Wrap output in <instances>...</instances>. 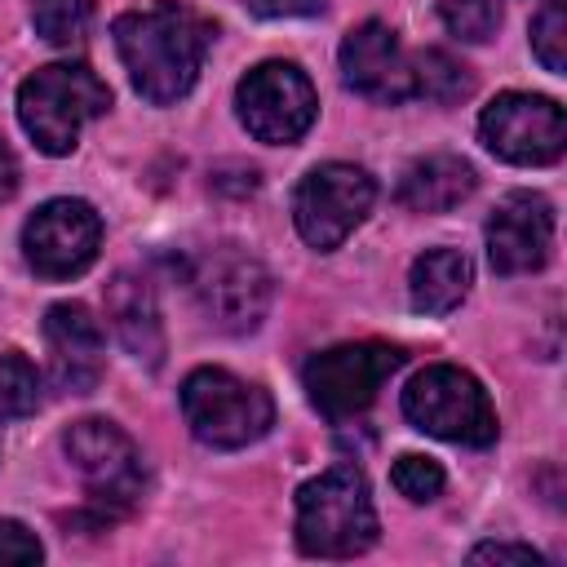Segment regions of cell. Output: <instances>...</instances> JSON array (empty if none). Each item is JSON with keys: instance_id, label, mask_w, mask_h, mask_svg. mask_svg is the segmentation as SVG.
<instances>
[{"instance_id": "cell-1", "label": "cell", "mask_w": 567, "mask_h": 567, "mask_svg": "<svg viewBox=\"0 0 567 567\" xmlns=\"http://www.w3.org/2000/svg\"><path fill=\"white\" fill-rule=\"evenodd\" d=\"M111 35L133 89L146 102L168 106L195 89L204 53L213 44V22L177 0H155L146 9L120 13Z\"/></svg>"}, {"instance_id": "cell-2", "label": "cell", "mask_w": 567, "mask_h": 567, "mask_svg": "<svg viewBox=\"0 0 567 567\" xmlns=\"http://www.w3.org/2000/svg\"><path fill=\"white\" fill-rule=\"evenodd\" d=\"M297 549L310 558H354L363 554L381 523L372 505V487L354 465H332L319 478L297 487Z\"/></svg>"}, {"instance_id": "cell-3", "label": "cell", "mask_w": 567, "mask_h": 567, "mask_svg": "<svg viewBox=\"0 0 567 567\" xmlns=\"http://www.w3.org/2000/svg\"><path fill=\"white\" fill-rule=\"evenodd\" d=\"M106 106L111 89L84 62H49L18 84V124L44 155H71L84 124Z\"/></svg>"}, {"instance_id": "cell-4", "label": "cell", "mask_w": 567, "mask_h": 567, "mask_svg": "<svg viewBox=\"0 0 567 567\" xmlns=\"http://www.w3.org/2000/svg\"><path fill=\"white\" fill-rule=\"evenodd\" d=\"M403 416L443 443L487 447L496 443V408L483 390V381L456 363H430L421 368L403 390Z\"/></svg>"}, {"instance_id": "cell-5", "label": "cell", "mask_w": 567, "mask_h": 567, "mask_svg": "<svg viewBox=\"0 0 567 567\" xmlns=\"http://www.w3.org/2000/svg\"><path fill=\"white\" fill-rule=\"evenodd\" d=\"M182 416L204 447H248L275 425V399L226 368H195L182 381Z\"/></svg>"}, {"instance_id": "cell-6", "label": "cell", "mask_w": 567, "mask_h": 567, "mask_svg": "<svg viewBox=\"0 0 567 567\" xmlns=\"http://www.w3.org/2000/svg\"><path fill=\"white\" fill-rule=\"evenodd\" d=\"M190 292L213 328L252 332L270 310L275 284H270V270L252 252L235 244H217L190 261Z\"/></svg>"}, {"instance_id": "cell-7", "label": "cell", "mask_w": 567, "mask_h": 567, "mask_svg": "<svg viewBox=\"0 0 567 567\" xmlns=\"http://www.w3.org/2000/svg\"><path fill=\"white\" fill-rule=\"evenodd\" d=\"M372 199H377V182L359 168V164H319L310 168L297 190H292V221H297V235L319 248V252H332L346 244V235H354V226L372 213Z\"/></svg>"}, {"instance_id": "cell-8", "label": "cell", "mask_w": 567, "mask_h": 567, "mask_svg": "<svg viewBox=\"0 0 567 567\" xmlns=\"http://www.w3.org/2000/svg\"><path fill=\"white\" fill-rule=\"evenodd\" d=\"M399 368H403L399 346L350 341V346H332V350L315 354L301 372V385H306V399L328 421H346V416H359Z\"/></svg>"}, {"instance_id": "cell-9", "label": "cell", "mask_w": 567, "mask_h": 567, "mask_svg": "<svg viewBox=\"0 0 567 567\" xmlns=\"http://www.w3.org/2000/svg\"><path fill=\"white\" fill-rule=\"evenodd\" d=\"M62 452H66L71 470L84 478V492L97 505V514L111 518L142 496V452L120 425H111L102 416H84V421L66 425Z\"/></svg>"}, {"instance_id": "cell-10", "label": "cell", "mask_w": 567, "mask_h": 567, "mask_svg": "<svg viewBox=\"0 0 567 567\" xmlns=\"http://www.w3.org/2000/svg\"><path fill=\"white\" fill-rule=\"evenodd\" d=\"M235 111H239V124L257 137V142H270V146H288L297 137H306V128L315 124L319 115V97H315V84L310 75L297 66V62H261L252 66L239 89H235Z\"/></svg>"}, {"instance_id": "cell-11", "label": "cell", "mask_w": 567, "mask_h": 567, "mask_svg": "<svg viewBox=\"0 0 567 567\" xmlns=\"http://www.w3.org/2000/svg\"><path fill=\"white\" fill-rule=\"evenodd\" d=\"M478 137L483 146L523 168H540L563 159L567 151V115L554 97L540 93H501L483 106L478 115Z\"/></svg>"}, {"instance_id": "cell-12", "label": "cell", "mask_w": 567, "mask_h": 567, "mask_svg": "<svg viewBox=\"0 0 567 567\" xmlns=\"http://www.w3.org/2000/svg\"><path fill=\"white\" fill-rule=\"evenodd\" d=\"M102 217L84 199H49L22 226V257L40 279H75L97 261Z\"/></svg>"}, {"instance_id": "cell-13", "label": "cell", "mask_w": 567, "mask_h": 567, "mask_svg": "<svg viewBox=\"0 0 567 567\" xmlns=\"http://www.w3.org/2000/svg\"><path fill=\"white\" fill-rule=\"evenodd\" d=\"M487 261L496 275H532L554 248V204L536 190H509L487 217Z\"/></svg>"}, {"instance_id": "cell-14", "label": "cell", "mask_w": 567, "mask_h": 567, "mask_svg": "<svg viewBox=\"0 0 567 567\" xmlns=\"http://www.w3.org/2000/svg\"><path fill=\"white\" fill-rule=\"evenodd\" d=\"M337 58H341V80L359 97L385 102V106L412 97V58L403 53L399 35L385 22L368 18V22L350 27Z\"/></svg>"}, {"instance_id": "cell-15", "label": "cell", "mask_w": 567, "mask_h": 567, "mask_svg": "<svg viewBox=\"0 0 567 567\" xmlns=\"http://www.w3.org/2000/svg\"><path fill=\"white\" fill-rule=\"evenodd\" d=\"M44 350L49 377L62 394H89L106 368V337L89 306L58 301L44 310Z\"/></svg>"}, {"instance_id": "cell-16", "label": "cell", "mask_w": 567, "mask_h": 567, "mask_svg": "<svg viewBox=\"0 0 567 567\" xmlns=\"http://www.w3.org/2000/svg\"><path fill=\"white\" fill-rule=\"evenodd\" d=\"M106 315H111V328H115L120 346L137 363L159 368V359H164V323H159V306H155L151 284L137 279V275H115L111 288H106Z\"/></svg>"}, {"instance_id": "cell-17", "label": "cell", "mask_w": 567, "mask_h": 567, "mask_svg": "<svg viewBox=\"0 0 567 567\" xmlns=\"http://www.w3.org/2000/svg\"><path fill=\"white\" fill-rule=\"evenodd\" d=\"M474 168L461 155H425L399 182V204L412 213H447L474 195Z\"/></svg>"}, {"instance_id": "cell-18", "label": "cell", "mask_w": 567, "mask_h": 567, "mask_svg": "<svg viewBox=\"0 0 567 567\" xmlns=\"http://www.w3.org/2000/svg\"><path fill=\"white\" fill-rule=\"evenodd\" d=\"M470 284H474V266H470L465 252H456V248H425L412 261L408 297H412V310H421V315H447V310H456L470 297Z\"/></svg>"}, {"instance_id": "cell-19", "label": "cell", "mask_w": 567, "mask_h": 567, "mask_svg": "<svg viewBox=\"0 0 567 567\" xmlns=\"http://www.w3.org/2000/svg\"><path fill=\"white\" fill-rule=\"evenodd\" d=\"M470 89H474V80H470V71L452 53H443V49L412 53V97L447 106V102L470 97Z\"/></svg>"}, {"instance_id": "cell-20", "label": "cell", "mask_w": 567, "mask_h": 567, "mask_svg": "<svg viewBox=\"0 0 567 567\" xmlns=\"http://www.w3.org/2000/svg\"><path fill=\"white\" fill-rule=\"evenodd\" d=\"M31 27L40 40L66 49L80 44L93 27V0H35L31 4Z\"/></svg>"}, {"instance_id": "cell-21", "label": "cell", "mask_w": 567, "mask_h": 567, "mask_svg": "<svg viewBox=\"0 0 567 567\" xmlns=\"http://www.w3.org/2000/svg\"><path fill=\"white\" fill-rule=\"evenodd\" d=\"M40 408V372L22 350L0 354V416L18 421Z\"/></svg>"}, {"instance_id": "cell-22", "label": "cell", "mask_w": 567, "mask_h": 567, "mask_svg": "<svg viewBox=\"0 0 567 567\" xmlns=\"http://www.w3.org/2000/svg\"><path fill=\"white\" fill-rule=\"evenodd\" d=\"M439 18L456 40L483 44L501 27V4L496 0H439Z\"/></svg>"}, {"instance_id": "cell-23", "label": "cell", "mask_w": 567, "mask_h": 567, "mask_svg": "<svg viewBox=\"0 0 567 567\" xmlns=\"http://www.w3.org/2000/svg\"><path fill=\"white\" fill-rule=\"evenodd\" d=\"M532 53L549 75L567 71V13L563 0H545V9L532 18Z\"/></svg>"}, {"instance_id": "cell-24", "label": "cell", "mask_w": 567, "mask_h": 567, "mask_svg": "<svg viewBox=\"0 0 567 567\" xmlns=\"http://www.w3.org/2000/svg\"><path fill=\"white\" fill-rule=\"evenodd\" d=\"M390 483H394V492H399V496H408V501L425 505V501H434V496L443 492V465H439V461H430V456L408 452V456H399V461H394Z\"/></svg>"}, {"instance_id": "cell-25", "label": "cell", "mask_w": 567, "mask_h": 567, "mask_svg": "<svg viewBox=\"0 0 567 567\" xmlns=\"http://www.w3.org/2000/svg\"><path fill=\"white\" fill-rule=\"evenodd\" d=\"M44 549L35 540L31 527H22L18 518H4L0 523V563H40Z\"/></svg>"}, {"instance_id": "cell-26", "label": "cell", "mask_w": 567, "mask_h": 567, "mask_svg": "<svg viewBox=\"0 0 567 567\" xmlns=\"http://www.w3.org/2000/svg\"><path fill=\"white\" fill-rule=\"evenodd\" d=\"M470 563H514V567H540L545 558L532 545H514V540H487L470 549Z\"/></svg>"}, {"instance_id": "cell-27", "label": "cell", "mask_w": 567, "mask_h": 567, "mask_svg": "<svg viewBox=\"0 0 567 567\" xmlns=\"http://www.w3.org/2000/svg\"><path fill=\"white\" fill-rule=\"evenodd\" d=\"M244 4L257 18H306L323 9V0H244Z\"/></svg>"}, {"instance_id": "cell-28", "label": "cell", "mask_w": 567, "mask_h": 567, "mask_svg": "<svg viewBox=\"0 0 567 567\" xmlns=\"http://www.w3.org/2000/svg\"><path fill=\"white\" fill-rule=\"evenodd\" d=\"M13 190H18V164H13L9 146H0V204H4Z\"/></svg>"}]
</instances>
